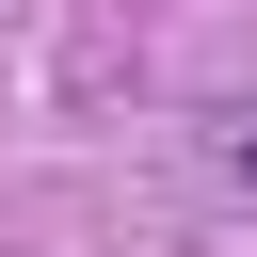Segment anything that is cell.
Here are the masks:
<instances>
[{
    "label": "cell",
    "mask_w": 257,
    "mask_h": 257,
    "mask_svg": "<svg viewBox=\"0 0 257 257\" xmlns=\"http://www.w3.org/2000/svg\"><path fill=\"white\" fill-rule=\"evenodd\" d=\"M225 161H241V177H257V128H241V145H225Z\"/></svg>",
    "instance_id": "6da1fadb"
}]
</instances>
